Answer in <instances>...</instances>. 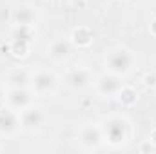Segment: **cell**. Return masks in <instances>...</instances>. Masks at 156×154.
<instances>
[{
    "instance_id": "obj_1",
    "label": "cell",
    "mask_w": 156,
    "mask_h": 154,
    "mask_svg": "<svg viewBox=\"0 0 156 154\" xmlns=\"http://www.w3.org/2000/svg\"><path fill=\"white\" fill-rule=\"evenodd\" d=\"M105 67L113 75L125 76L134 67V54L125 47H115L105 54Z\"/></svg>"
},
{
    "instance_id": "obj_2",
    "label": "cell",
    "mask_w": 156,
    "mask_h": 154,
    "mask_svg": "<svg viewBox=\"0 0 156 154\" xmlns=\"http://www.w3.org/2000/svg\"><path fill=\"white\" fill-rule=\"evenodd\" d=\"M104 140L111 145H122L125 140H127V134H129V125H127V120L122 118V116H111L104 127Z\"/></svg>"
},
{
    "instance_id": "obj_3",
    "label": "cell",
    "mask_w": 156,
    "mask_h": 154,
    "mask_svg": "<svg viewBox=\"0 0 156 154\" xmlns=\"http://www.w3.org/2000/svg\"><path fill=\"white\" fill-rule=\"evenodd\" d=\"M33 26H16L11 37V51L15 56H26L29 51V45L33 42Z\"/></svg>"
},
{
    "instance_id": "obj_4",
    "label": "cell",
    "mask_w": 156,
    "mask_h": 154,
    "mask_svg": "<svg viewBox=\"0 0 156 154\" xmlns=\"http://www.w3.org/2000/svg\"><path fill=\"white\" fill-rule=\"evenodd\" d=\"M31 87H33V93L38 94V96H47V94H53L58 87V80L53 73L49 71H38L31 76Z\"/></svg>"
},
{
    "instance_id": "obj_5",
    "label": "cell",
    "mask_w": 156,
    "mask_h": 154,
    "mask_svg": "<svg viewBox=\"0 0 156 154\" xmlns=\"http://www.w3.org/2000/svg\"><path fill=\"white\" fill-rule=\"evenodd\" d=\"M78 142L82 145V149L85 151H98L104 143V131L98 125H85L80 134H78Z\"/></svg>"
},
{
    "instance_id": "obj_6",
    "label": "cell",
    "mask_w": 156,
    "mask_h": 154,
    "mask_svg": "<svg viewBox=\"0 0 156 154\" xmlns=\"http://www.w3.org/2000/svg\"><path fill=\"white\" fill-rule=\"evenodd\" d=\"M7 105L15 111H24L29 105H33V91H29L27 87H11L7 91V98H5Z\"/></svg>"
},
{
    "instance_id": "obj_7",
    "label": "cell",
    "mask_w": 156,
    "mask_h": 154,
    "mask_svg": "<svg viewBox=\"0 0 156 154\" xmlns=\"http://www.w3.org/2000/svg\"><path fill=\"white\" fill-rule=\"evenodd\" d=\"M122 87H123L122 76L113 75V73H109V71L96 80V91H98L100 96H105V98L118 96V93L122 91Z\"/></svg>"
},
{
    "instance_id": "obj_8",
    "label": "cell",
    "mask_w": 156,
    "mask_h": 154,
    "mask_svg": "<svg viewBox=\"0 0 156 154\" xmlns=\"http://www.w3.org/2000/svg\"><path fill=\"white\" fill-rule=\"evenodd\" d=\"M22 127L20 123V113L11 109V107H2L0 109V134L11 136Z\"/></svg>"
},
{
    "instance_id": "obj_9",
    "label": "cell",
    "mask_w": 156,
    "mask_h": 154,
    "mask_svg": "<svg viewBox=\"0 0 156 154\" xmlns=\"http://www.w3.org/2000/svg\"><path fill=\"white\" fill-rule=\"evenodd\" d=\"M47 54L55 62H66L73 54V42L67 38H56L53 40L47 47Z\"/></svg>"
},
{
    "instance_id": "obj_10",
    "label": "cell",
    "mask_w": 156,
    "mask_h": 154,
    "mask_svg": "<svg viewBox=\"0 0 156 154\" xmlns=\"http://www.w3.org/2000/svg\"><path fill=\"white\" fill-rule=\"evenodd\" d=\"M91 82H93V75H91V71L85 69V67H75V69H71V71L67 73V76H66V83H67L73 91H82V89L89 87Z\"/></svg>"
},
{
    "instance_id": "obj_11",
    "label": "cell",
    "mask_w": 156,
    "mask_h": 154,
    "mask_svg": "<svg viewBox=\"0 0 156 154\" xmlns=\"http://www.w3.org/2000/svg\"><path fill=\"white\" fill-rule=\"evenodd\" d=\"M20 123L26 131H38L44 123V113L42 109L35 107V105H29L27 109L20 111Z\"/></svg>"
},
{
    "instance_id": "obj_12",
    "label": "cell",
    "mask_w": 156,
    "mask_h": 154,
    "mask_svg": "<svg viewBox=\"0 0 156 154\" xmlns=\"http://www.w3.org/2000/svg\"><path fill=\"white\" fill-rule=\"evenodd\" d=\"M13 22L16 26H33L37 22V11L31 5H20L13 11Z\"/></svg>"
},
{
    "instance_id": "obj_13",
    "label": "cell",
    "mask_w": 156,
    "mask_h": 154,
    "mask_svg": "<svg viewBox=\"0 0 156 154\" xmlns=\"http://www.w3.org/2000/svg\"><path fill=\"white\" fill-rule=\"evenodd\" d=\"M71 42H73L75 45H78V47H87V45H91V42H93V31H91L89 27L80 26V27H76V29L73 31Z\"/></svg>"
},
{
    "instance_id": "obj_14",
    "label": "cell",
    "mask_w": 156,
    "mask_h": 154,
    "mask_svg": "<svg viewBox=\"0 0 156 154\" xmlns=\"http://www.w3.org/2000/svg\"><path fill=\"white\" fill-rule=\"evenodd\" d=\"M7 83L11 87H27L31 83V76L26 71H15L7 76Z\"/></svg>"
},
{
    "instance_id": "obj_15",
    "label": "cell",
    "mask_w": 156,
    "mask_h": 154,
    "mask_svg": "<svg viewBox=\"0 0 156 154\" xmlns=\"http://www.w3.org/2000/svg\"><path fill=\"white\" fill-rule=\"evenodd\" d=\"M118 100H120L123 105H133V103H136L138 94H136V91L131 89V87H122V91L118 93Z\"/></svg>"
},
{
    "instance_id": "obj_16",
    "label": "cell",
    "mask_w": 156,
    "mask_h": 154,
    "mask_svg": "<svg viewBox=\"0 0 156 154\" xmlns=\"http://www.w3.org/2000/svg\"><path fill=\"white\" fill-rule=\"evenodd\" d=\"M5 98H7V93L0 87V109H2V107H5V103H7V102H5Z\"/></svg>"
},
{
    "instance_id": "obj_17",
    "label": "cell",
    "mask_w": 156,
    "mask_h": 154,
    "mask_svg": "<svg viewBox=\"0 0 156 154\" xmlns=\"http://www.w3.org/2000/svg\"><path fill=\"white\" fill-rule=\"evenodd\" d=\"M151 33H153V35L156 37V18L153 20V22H151Z\"/></svg>"
},
{
    "instance_id": "obj_18",
    "label": "cell",
    "mask_w": 156,
    "mask_h": 154,
    "mask_svg": "<svg viewBox=\"0 0 156 154\" xmlns=\"http://www.w3.org/2000/svg\"><path fill=\"white\" fill-rule=\"evenodd\" d=\"M151 140H153V143H156V131L151 134Z\"/></svg>"
},
{
    "instance_id": "obj_19",
    "label": "cell",
    "mask_w": 156,
    "mask_h": 154,
    "mask_svg": "<svg viewBox=\"0 0 156 154\" xmlns=\"http://www.w3.org/2000/svg\"><path fill=\"white\" fill-rule=\"evenodd\" d=\"M67 2H78V0H67Z\"/></svg>"
}]
</instances>
